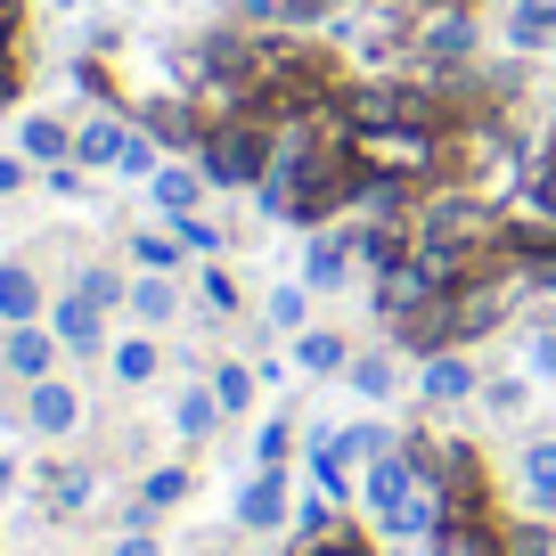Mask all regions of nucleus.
I'll return each instance as SVG.
<instances>
[{"instance_id":"2eb2a0df","label":"nucleus","mask_w":556,"mask_h":556,"mask_svg":"<svg viewBox=\"0 0 556 556\" xmlns=\"http://www.w3.org/2000/svg\"><path fill=\"white\" fill-rule=\"evenodd\" d=\"M417 303H434V287H426V278H417V262H401V270H384V278H377V312L409 319Z\"/></svg>"},{"instance_id":"dca6fc26","label":"nucleus","mask_w":556,"mask_h":556,"mask_svg":"<svg viewBox=\"0 0 556 556\" xmlns=\"http://www.w3.org/2000/svg\"><path fill=\"white\" fill-rule=\"evenodd\" d=\"M34 312H41V287H34V270L0 262V319H9V328H25Z\"/></svg>"},{"instance_id":"4468645a","label":"nucleus","mask_w":556,"mask_h":556,"mask_svg":"<svg viewBox=\"0 0 556 556\" xmlns=\"http://www.w3.org/2000/svg\"><path fill=\"white\" fill-rule=\"evenodd\" d=\"M352 278V238H312V254H303V287H344Z\"/></svg>"},{"instance_id":"79ce46f5","label":"nucleus","mask_w":556,"mask_h":556,"mask_svg":"<svg viewBox=\"0 0 556 556\" xmlns=\"http://www.w3.org/2000/svg\"><path fill=\"white\" fill-rule=\"evenodd\" d=\"M115 556H156V540H148V532H123V548Z\"/></svg>"},{"instance_id":"f704fd0d","label":"nucleus","mask_w":556,"mask_h":556,"mask_svg":"<svg viewBox=\"0 0 556 556\" xmlns=\"http://www.w3.org/2000/svg\"><path fill=\"white\" fill-rule=\"evenodd\" d=\"M270 328H303V287H278L270 295Z\"/></svg>"},{"instance_id":"bb28decb","label":"nucleus","mask_w":556,"mask_h":556,"mask_svg":"<svg viewBox=\"0 0 556 556\" xmlns=\"http://www.w3.org/2000/svg\"><path fill=\"white\" fill-rule=\"evenodd\" d=\"M115 377H123V384H148V377H156V344H148V336L115 344Z\"/></svg>"},{"instance_id":"72a5a7b5","label":"nucleus","mask_w":556,"mask_h":556,"mask_svg":"<svg viewBox=\"0 0 556 556\" xmlns=\"http://www.w3.org/2000/svg\"><path fill=\"white\" fill-rule=\"evenodd\" d=\"M523 197H532V205L548 213V229H556V156L540 164V180H523Z\"/></svg>"},{"instance_id":"a19ab883","label":"nucleus","mask_w":556,"mask_h":556,"mask_svg":"<svg viewBox=\"0 0 556 556\" xmlns=\"http://www.w3.org/2000/svg\"><path fill=\"white\" fill-rule=\"evenodd\" d=\"M532 368H540V377H556V336H540V344H532Z\"/></svg>"},{"instance_id":"4be33fe9","label":"nucleus","mask_w":556,"mask_h":556,"mask_svg":"<svg viewBox=\"0 0 556 556\" xmlns=\"http://www.w3.org/2000/svg\"><path fill=\"white\" fill-rule=\"evenodd\" d=\"M197 189H205V173H180V164H173V173H156V205L173 213V222H180V213H197Z\"/></svg>"},{"instance_id":"58836bf2","label":"nucleus","mask_w":556,"mask_h":556,"mask_svg":"<svg viewBox=\"0 0 556 556\" xmlns=\"http://www.w3.org/2000/svg\"><path fill=\"white\" fill-rule=\"evenodd\" d=\"M115 164H123V173H156V148H148V139H123Z\"/></svg>"},{"instance_id":"9b49d317","label":"nucleus","mask_w":556,"mask_h":556,"mask_svg":"<svg viewBox=\"0 0 556 556\" xmlns=\"http://www.w3.org/2000/svg\"><path fill=\"white\" fill-rule=\"evenodd\" d=\"M417 50L434 58V66H458V58L475 50V25L458 17V9H451V17H426V25H417Z\"/></svg>"},{"instance_id":"a878e982","label":"nucleus","mask_w":556,"mask_h":556,"mask_svg":"<svg viewBox=\"0 0 556 556\" xmlns=\"http://www.w3.org/2000/svg\"><path fill=\"white\" fill-rule=\"evenodd\" d=\"M90 491H99V483H90V467L50 475V500H58V516H83V507H90Z\"/></svg>"},{"instance_id":"c85d7f7f","label":"nucleus","mask_w":556,"mask_h":556,"mask_svg":"<svg viewBox=\"0 0 556 556\" xmlns=\"http://www.w3.org/2000/svg\"><path fill=\"white\" fill-rule=\"evenodd\" d=\"M25 156H41V164H58L66 156V131H58L50 115H25Z\"/></svg>"},{"instance_id":"e433bc0d","label":"nucleus","mask_w":556,"mask_h":556,"mask_svg":"<svg viewBox=\"0 0 556 556\" xmlns=\"http://www.w3.org/2000/svg\"><path fill=\"white\" fill-rule=\"evenodd\" d=\"M197 295H205V312H238V287H229L222 270H205V287H197Z\"/></svg>"},{"instance_id":"c756f323","label":"nucleus","mask_w":556,"mask_h":556,"mask_svg":"<svg viewBox=\"0 0 556 556\" xmlns=\"http://www.w3.org/2000/svg\"><path fill=\"white\" fill-rule=\"evenodd\" d=\"M180 254H189V245H180V238H156V229H148V238H131V262H139V270H173Z\"/></svg>"},{"instance_id":"cd10ccee","label":"nucleus","mask_w":556,"mask_h":556,"mask_svg":"<svg viewBox=\"0 0 556 556\" xmlns=\"http://www.w3.org/2000/svg\"><path fill=\"white\" fill-rule=\"evenodd\" d=\"M254 368H238V361H229V368H213V401H222V409H245V401H254Z\"/></svg>"},{"instance_id":"473e14b6","label":"nucleus","mask_w":556,"mask_h":556,"mask_svg":"<svg viewBox=\"0 0 556 556\" xmlns=\"http://www.w3.org/2000/svg\"><path fill=\"white\" fill-rule=\"evenodd\" d=\"M173 238L189 245V254H222V229H213V222H197V213H180V222H173Z\"/></svg>"},{"instance_id":"f8f14e48","label":"nucleus","mask_w":556,"mask_h":556,"mask_svg":"<svg viewBox=\"0 0 556 556\" xmlns=\"http://www.w3.org/2000/svg\"><path fill=\"white\" fill-rule=\"evenodd\" d=\"M50 336H58V344H74V352H99V303L74 287V295L50 312Z\"/></svg>"},{"instance_id":"f257e3e1","label":"nucleus","mask_w":556,"mask_h":556,"mask_svg":"<svg viewBox=\"0 0 556 556\" xmlns=\"http://www.w3.org/2000/svg\"><path fill=\"white\" fill-rule=\"evenodd\" d=\"M197 156H205V189H262V173H270V139H262L254 115H238V123H213Z\"/></svg>"},{"instance_id":"f3484780","label":"nucleus","mask_w":556,"mask_h":556,"mask_svg":"<svg viewBox=\"0 0 556 556\" xmlns=\"http://www.w3.org/2000/svg\"><path fill=\"white\" fill-rule=\"evenodd\" d=\"M352 205H361L368 222H393V213L409 205V189H401L393 173H361V189H352Z\"/></svg>"},{"instance_id":"393cba45","label":"nucleus","mask_w":556,"mask_h":556,"mask_svg":"<svg viewBox=\"0 0 556 556\" xmlns=\"http://www.w3.org/2000/svg\"><path fill=\"white\" fill-rule=\"evenodd\" d=\"M295 532H303V548H312V540H336V532H344V523H336V507H328V491H312V500L295 507Z\"/></svg>"},{"instance_id":"2f4dec72","label":"nucleus","mask_w":556,"mask_h":556,"mask_svg":"<svg viewBox=\"0 0 556 556\" xmlns=\"http://www.w3.org/2000/svg\"><path fill=\"white\" fill-rule=\"evenodd\" d=\"M287 442H295V434H287V417H270V426L254 434V467H287Z\"/></svg>"},{"instance_id":"6ab92c4d","label":"nucleus","mask_w":556,"mask_h":556,"mask_svg":"<svg viewBox=\"0 0 556 556\" xmlns=\"http://www.w3.org/2000/svg\"><path fill=\"white\" fill-rule=\"evenodd\" d=\"M222 417H229V409H222V401H213V384H189V393H180V409H173V426H180V434L197 442V434H213Z\"/></svg>"},{"instance_id":"ddd939ff","label":"nucleus","mask_w":556,"mask_h":556,"mask_svg":"<svg viewBox=\"0 0 556 556\" xmlns=\"http://www.w3.org/2000/svg\"><path fill=\"white\" fill-rule=\"evenodd\" d=\"M352 262H368V270H401V262H409V238H401V229H384V222H368V229H352Z\"/></svg>"},{"instance_id":"6e6552de","label":"nucleus","mask_w":556,"mask_h":556,"mask_svg":"<svg viewBox=\"0 0 556 556\" xmlns=\"http://www.w3.org/2000/svg\"><path fill=\"white\" fill-rule=\"evenodd\" d=\"M516 491L532 516H556V442H523L516 451Z\"/></svg>"},{"instance_id":"b1692460","label":"nucleus","mask_w":556,"mask_h":556,"mask_svg":"<svg viewBox=\"0 0 556 556\" xmlns=\"http://www.w3.org/2000/svg\"><path fill=\"white\" fill-rule=\"evenodd\" d=\"M393 361H384V352H368V361H352V393L361 401H393Z\"/></svg>"},{"instance_id":"39448f33","label":"nucleus","mask_w":556,"mask_h":556,"mask_svg":"<svg viewBox=\"0 0 556 556\" xmlns=\"http://www.w3.org/2000/svg\"><path fill=\"white\" fill-rule=\"evenodd\" d=\"M417 491V458H409V442H393L384 458H368V475H361V500H368V516H393L401 500Z\"/></svg>"},{"instance_id":"7c9ffc66","label":"nucleus","mask_w":556,"mask_h":556,"mask_svg":"<svg viewBox=\"0 0 556 556\" xmlns=\"http://www.w3.org/2000/svg\"><path fill=\"white\" fill-rule=\"evenodd\" d=\"M139 500H148V507H173V500H189V467H156Z\"/></svg>"},{"instance_id":"aec40b11","label":"nucleus","mask_w":556,"mask_h":556,"mask_svg":"<svg viewBox=\"0 0 556 556\" xmlns=\"http://www.w3.org/2000/svg\"><path fill=\"white\" fill-rule=\"evenodd\" d=\"M295 361L312 368V377H336V368H352V352H344V336L312 328V336H295Z\"/></svg>"},{"instance_id":"37998d69","label":"nucleus","mask_w":556,"mask_h":556,"mask_svg":"<svg viewBox=\"0 0 556 556\" xmlns=\"http://www.w3.org/2000/svg\"><path fill=\"white\" fill-rule=\"evenodd\" d=\"M17 180H25V164H17V156H0V197L17 189Z\"/></svg>"},{"instance_id":"c9c22d12","label":"nucleus","mask_w":556,"mask_h":556,"mask_svg":"<svg viewBox=\"0 0 556 556\" xmlns=\"http://www.w3.org/2000/svg\"><path fill=\"white\" fill-rule=\"evenodd\" d=\"M483 409H500V417L523 409V384H516V377H491V384H483Z\"/></svg>"},{"instance_id":"20e7f679","label":"nucleus","mask_w":556,"mask_h":556,"mask_svg":"<svg viewBox=\"0 0 556 556\" xmlns=\"http://www.w3.org/2000/svg\"><path fill=\"white\" fill-rule=\"evenodd\" d=\"M426 238L491 245V238H500V205H475V197H442V205H426Z\"/></svg>"},{"instance_id":"a211bd4d","label":"nucleus","mask_w":556,"mask_h":556,"mask_svg":"<svg viewBox=\"0 0 556 556\" xmlns=\"http://www.w3.org/2000/svg\"><path fill=\"white\" fill-rule=\"evenodd\" d=\"M507 34H516L523 50H540V41H556V0H516V9H507Z\"/></svg>"},{"instance_id":"f03ea898","label":"nucleus","mask_w":556,"mask_h":556,"mask_svg":"<svg viewBox=\"0 0 556 556\" xmlns=\"http://www.w3.org/2000/svg\"><path fill=\"white\" fill-rule=\"evenodd\" d=\"M352 123H377V131H442V99H426V90H393V83H377V90H361L352 99Z\"/></svg>"},{"instance_id":"c03bdc74","label":"nucleus","mask_w":556,"mask_h":556,"mask_svg":"<svg viewBox=\"0 0 556 556\" xmlns=\"http://www.w3.org/2000/svg\"><path fill=\"white\" fill-rule=\"evenodd\" d=\"M245 9H254V17H278V0H245Z\"/></svg>"},{"instance_id":"4c0bfd02","label":"nucleus","mask_w":556,"mask_h":556,"mask_svg":"<svg viewBox=\"0 0 556 556\" xmlns=\"http://www.w3.org/2000/svg\"><path fill=\"white\" fill-rule=\"evenodd\" d=\"M83 295H90V303H123V278H115V270H90Z\"/></svg>"},{"instance_id":"0eeeda50","label":"nucleus","mask_w":556,"mask_h":556,"mask_svg":"<svg viewBox=\"0 0 556 556\" xmlns=\"http://www.w3.org/2000/svg\"><path fill=\"white\" fill-rule=\"evenodd\" d=\"M238 523L245 532H278L287 523V475L278 467H254V483L238 491Z\"/></svg>"},{"instance_id":"5701e85b","label":"nucleus","mask_w":556,"mask_h":556,"mask_svg":"<svg viewBox=\"0 0 556 556\" xmlns=\"http://www.w3.org/2000/svg\"><path fill=\"white\" fill-rule=\"evenodd\" d=\"M173 287H164V270H148V278H139V287H131V312L139 319H148V328H164V319H173Z\"/></svg>"},{"instance_id":"9d476101","label":"nucleus","mask_w":556,"mask_h":556,"mask_svg":"<svg viewBox=\"0 0 556 556\" xmlns=\"http://www.w3.org/2000/svg\"><path fill=\"white\" fill-rule=\"evenodd\" d=\"M0 361H9V377L41 384V377H50V361H58V336H41L34 319H25V328H9V352H0Z\"/></svg>"},{"instance_id":"ea45409f","label":"nucleus","mask_w":556,"mask_h":556,"mask_svg":"<svg viewBox=\"0 0 556 556\" xmlns=\"http://www.w3.org/2000/svg\"><path fill=\"white\" fill-rule=\"evenodd\" d=\"M303 556H368V548H361V540H344V532H336V540H312Z\"/></svg>"},{"instance_id":"7ed1b4c3","label":"nucleus","mask_w":556,"mask_h":556,"mask_svg":"<svg viewBox=\"0 0 556 556\" xmlns=\"http://www.w3.org/2000/svg\"><path fill=\"white\" fill-rule=\"evenodd\" d=\"M352 156L384 164V173H417V164H434V131H377V123H352Z\"/></svg>"},{"instance_id":"1a4fd4ad","label":"nucleus","mask_w":556,"mask_h":556,"mask_svg":"<svg viewBox=\"0 0 556 556\" xmlns=\"http://www.w3.org/2000/svg\"><path fill=\"white\" fill-rule=\"evenodd\" d=\"M74 417H83V401H74V384L41 377L34 393H25V426H34V434H74Z\"/></svg>"},{"instance_id":"412c9836","label":"nucleus","mask_w":556,"mask_h":556,"mask_svg":"<svg viewBox=\"0 0 556 556\" xmlns=\"http://www.w3.org/2000/svg\"><path fill=\"white\" fill-rule=\"evenodd\" d=\"M123 139H131V131H123V123H83V131H74V156H83V164H115L123 156Z\"/></svg>"},{"instance_id":"423d86ee","label":"nucleus","mask_w":556,"mask_h":556,"mask_svg":"<svg viewBox=\"0 0 556 556\" xmlns=\"http://www.w3.org/2000/svg\"><path fill=\"white\" fill-rule=\"evenodd\" d=\"M417 393L434 401V409H451V401H467V393H483V384H475V361L467 352H426V368H417Z\"/></svg>"}]
</instances>
